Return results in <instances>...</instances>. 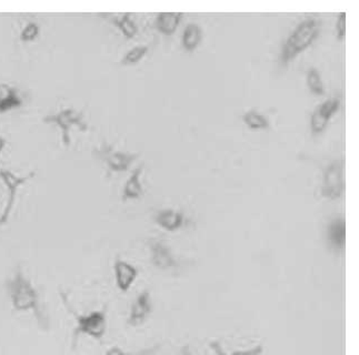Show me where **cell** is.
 Here are the masks:
<instances>
[{
	"mask_svg": "<svg viewBox=\"0 0 359 355\" xmlns=\"http://www.w3.org/2000/svg\"><path fill=\"white\" fill-rule=\"evenodd\" d=\"M5 290L16 312L32 313L38 327L43 331H49L50 318L43 308L41 293L32 280L25 275L21 266H18L14 273L7 279Z\"/></svg>",
	"mask_w": 359,
	"mask_h": 355,
	"instance_id": "obj_1",
	"label": "cell"
},
{
	"mask_svg": "<svg viewBox=\"0 0 359 355\" xmlns=\"http://www.w3.org/2000/svg\"><path fill=\"white\" fill-rule=\"evenodd\" d=\"M320 32V21L317 18H306L295 28L283 47L280 55L282 66H286L294 61L299 54L305 52L316 41Z\"/></svg>",
	"mask_w": 359,
	"mask_h": 355,
	"instance_id": "obj_2",
	"label": "cell"
},
{
	"mask_svg": "<svg viewBox=\"0 0 359 355\" xmlns=\"http://www.w3.org/2000/svg\"><path fill=\"white\" fill-rule=\"evenodd\" d=\"M72 314L76 321L75 329L72 331V343L75 344L81 336H88L95 341H101L105 338L108 329L106 308L83 314L72 311Z\"/></svg>",
	"mask_w": 359,
	"mask_h": 355,
	"instance_id": "obj_3",
	"label": "cell"
},
{
	"mask_svg": "<svg viewBox=\"0 0 359 355\" xmlns=\"http://www.w3.org/2000/svg\"><path fill=\"white\" fill-rule=\"evenodd\" d=\"M43 122L52 123L61 130V140L66 147L70 146V130L74 127H77L81 131H87L88 130V125L83 119V112L78 111L74 108H67V109L61 110L56 112L54 115L46 116L43 119Z\"/></svg>",
	"mask_w": 359,
	"mask_h": 355,
	"instance_id": "obj_4",
	"label": "cell"
},
{
	"mask_svg": "<svg viewBox=\"0 0 359 355\" xmlns=\"http://www.w3.org/2000/svg\"><path fill=\"white\" fill-rule=\"evenodd\" d=\"M36 172L32 171L27 175H18L12 172V170L0 169V180L3 181V184L6 186L7 190H9L8 200H7L6 206L3 209V213L0 215V226L6 224L8 222L9 217L12 215L14 210V202H16V195H17L18 190L26 184L27 181L30 180L32 178L35 177Z\"/></svg>",
	"mask_w": 359,
	"mask_h": 355,
	"instance_id": "obj_5",
	"label": "cell"
},
{
	"mask_svg": "<svg viewBox=\"0 0 359 355\" xmlns=\"http://www.w3.org/2000/svg\"><path fill=\"white\" fill-rule=\"evenodd\" d=\"M342 191H344L342 160H336L325 170L322 195L325 198L338 200L342 198Z\"/></svg>",
	"mask_w": 359,
	"mask_h": 355,
	"instance_id": "obj_6",
	"label": "cell"
},
{
	"mask_svg": "<svg viewBox=\"0 0 359 355\" xmlns=\"http://www.w3.org/2000/svg\"><path fill=\"white\" fill-rule=\"evenodd\" d=\"M152 312V295L150 291H143L137 295V298L132 302L128 313L127 323L132 327H141Z\"/></svg>",
	"mask_w": 359,
	"mask_h": 355,
	"instance_id": "obj_7",
	"label": "cell"
},
{
	"mask_svg": "<svg viewBox=\"0 0 359 355\" xmlns=\"http://www.w3.org/2000/svg\"><path fill=\"white\" fill-rule=\"evenodd\" d=\"M339 108H340L339 98L326 100L320 106L317 107L311 118V131L314 135H318L320 132L324 131L334 114L338 111Z\"/></svg>",
	"mask_w": 359,
	"mask_h": 355,
	"instance_id": "obj_8",
	"label": "cell"
},
{
	"mask_svg": "<svg viewBox=\"0 0 359 355\" xmlns=\"http://www.w3.org/2000/svg\"><path fill=\"white\" fill-rule=\"evenodd\" d=\"M116 287L121 292L126 293L134 286L139 278V270L134 264L127 261L117 259L114 263Z\"/></svg>",
	"mask_w": 359,
	"mask_h": 355,
	"instance_id": "obj_9",
	"label": "cell"
},
{
	"mask_svg": "<svg viewBox=\"0 0 359 355\" xmlns=\"http://www.w3.org/2000/svg\"><path fill=\"white\" fill-rule=\"evenodd\" d=\"M150 260L157 269L170 270L177 266V261L174 257L170 246L161 241H152L150 242Z\"/></svg>",
	"mask_w": 359,
	"mask_h": 355,
	"instance_id": "obj_10",
	"label": "cell"
},
{
	"mask_svg": "<svg viewBox=\"0 0 359 355\" xmlns=\"http://www.w3.org/2000/svg\"><path fill=\"white\" fill-rule=\"evenodd\" d=\"M23 106V98L14 87L0 83V114H6Z\"/></svg>",
	"mask_w": 359,
	"mask_h": 355,
	"instance_id": "obj_11",
	"label": "cell"
},
{
	"mask_svg": "<svg viewBox=\"0 0 359 355\" xmlns=\"http://www.w3.org/2000/svg\"><path fill=\"white\" fill-rule=\"evenodd\" d=\"M184 215L181 211L166 209L159 211L155 217V222L166 231H177L184 224Z\"/></svg>",
	"mask_w": 359,
	"mask_h": 355,
	"instance_id": "obj_12",
	"label": "cell"
},
{
	"mask_svg": "<svg viewBox=\"0 0 359 355\" xmlns=\"http://www.w3.org/2000/svg\"><path fill=\"white\" fill-rule=\"evenodd\" d=\"M327 237L334 250L342 251L346 241V224L344 219L337 218L331 221L328 226Z\"/></svg>",
	"mask_w": 359,
	"mask_h": 355,
	"instance_id": "obj_13",
	"label": "cell"
},
{
	"mask_svg": "<svg viewBox=\"0 0 359 355\" xmlns=\"http://www.w3.org/2000/svg\"><path fill=\"white\" fill-rule=\"evenodd\" d=\"M104 159L106 161L107 166L112 171L124 172L128 170L130 164L134 162L137 155H132L127 152H104Z\"/></svg>",
	"mask_w": 359,
	"mask_h": 355,
	"instance_id": "obj_14",
	"label": "cell"
},
{
	"mask_svg": "<svg viewBox=\"0 0 359 355\" xmlns=\"http://www.w3.org/2000/svg\"><path fill=\"white\" fill-rule=\"evenodd\" d=\"M144 169V164L137 166V169L132 172L130 179L125 184L124 192H123V201L134 200V199L141 198L144 193L143 184L141 182V175Z\"/></svg>",
	"mask_w": 359,
	"mask_h": 355,
	"instance_id": "obj_15",
	"label": "cell"
},
{
	"mask_svg": "<svg viewBox=\"0 0 359 355\" xmlns=\"http://www.w3.org/2000/svg\"><path fill=\"white\" fill-rule=\"evenodd\" d=\"M183 12H161L156 18V28L161 34H173L181 23Z\"/></svg>",
	"mask_w": 359,
	"mask_h": 355,
	"instance_id": "obj_16",
	"label": "cell"
},
{
	"mask_svg": "<svg viewBox=\"0 0 359 355\" xmlns=\"http://www.w3.org/2000/svg\"><path fill=\"white\" fill-rule=\"evenodd\" d=\"M112 21L127 39L135 38L136 34L139 32V27L136 25L135 21H132V14L130 12L115 16L112 18Z\"/></svg>",
	"mask_w": 359,
	"mask_h": 355,
	"instance_id": "obj_17",
	"label": "cell"
},
{
	"mask_svg": "<svg viewBox=\"0 0 359 355\" xmlns=\"http://www.w3.org/2000/svg\"><path fill=\"white\" fill-rule=\"evenodd\" d=\"M201 41V29L197 23H190L183 34V47L187 52H194Z\"/></svg>",
	"mask_w": 359,
	"mask_h": 355,
	"instance_id": "obj_18",
	"label": "cell"
},
{
	"mask_svg": "<svg viewBox=\"0 0 359 355\" xmlns=\"http://www.w3.org/2000/svg\"><path fill=\"white\" fill-rule=\"evenodd\" d=\"M244 122L249 127L250 129L265 130L269 128V122L267 119L255 110H250L244 115Z\"/></svg>",
	"mask_w": 359,
	"mask_h": 355,
	"instance_id": "obj_19",
	"label": "cell"
},
{
	"mask_svg": "<svg viewBox=\"0 0 359 355\" xmlns=\"http://www.w3.org/2000/svg\"><path fill=\"white\" fill-rule=\"evenodd\" d=\"M210 349H213L216 355H263L264 353V347L262 344H257L255 347H250L247 349H240V351H235V352H225V349L221 347V344L218 341H212L209 343Z\"/></svg>",
	"mask_w": 359,
	"mask_h": 355,
	"instance_id": "obj_20",
	"label": "cell"
},
{
	"mask_svg": "<svg viewBox=\"0 0 359 355\" xmlns=\"http://www.w3.org/2000/svg\"><path fill=\"white\" fill-rule=\"evenodd\" d=\"M307 86L314 95L324 96L325 87L322 76L316 68H311L307 72Z\"/></svg>",
	"mask_w": 359,
	"mask_h": 355,
	"instance_id": "obj_21",
	"label": "cell"
},
{
	"mask_svg": "<svg viewBox=\"0 0 359 355\" xmlns=\"http://www.w3.org/2000/svg\"><path fill=\"white\" fill-rule=\"evenodd\" d=\"M148 52V47L137 46L130 49V52H127L125 57L121 59V65L123 66H134L147 55Z\"/></svg>",
	"mask_w": 359,
	"mask_h": 355,
	"instance_id": "obj_22",
	"label": "cell"
},
{
	"mask_svg": "<svg viewBox=\"0 0 359 355\" xmlns=\"http://www.w3.org/2000/svg\"><path fill=\"white\" fill-rule=\"evenodd\" d=\"M39 34H41L39 25L37 23H34V21H30V23H27L26 26L23 27L19 38L23 43H30V41H36Z\"/></svg>",
	"mask_w": 359,
	"mask_h": 355,
	"instance_id": "obj_23",
	"label": "cell"
},
{
	"mask_svg": "<svg viewBox=\"0 0 359 355\" xmlns=\"http://www.w3.org/2000/svg\"><path fill=\"white\" fill-rule=\"evenodd\" d=\"M337 39L342 41L346 32V12H340L336 23Z\"/></svg>",
	"mask_w": 359,
	"mask_h": 355,
	"instance_id": "obj_24",
	"label": "cell"
},
{
	"mask_svg": "<svg viewBox=\"0 0 359 355\" xmlns=\"http://www.w3.org/2000/svg\"><path fill=\"white\" fill-rule=\"evenodd\" d=\"M143 353L139 354H134V353H128L125 351L124 349H121V347H112L107 349L106 353L104 355H141Z\"/></svg>",
	"mask_w": 359,
	"mask_h": 355,
	"instance_id": "obj_25",
	"label": "cell"
},
{
	"mask_svg": "<svg viewBox=\"0 0 359 355\" xmlns=\"http://www.w3.org/2000/svg\"><path fill=\"white\" fill-rule=\"evenodd\" d=\"M181 355H194L189 345H185V347H181Z\"/></svg>",
	"mask_w": 359,
	"mask_h": 355,
	"instance_id": "obj_26",
	"label": "cell"
},
{
	"mask_svg": "<svg viewBox=\"0 0 359 355\" xmlns=\"http://www.w3.org/2000/svg\"><path fill=\"white\" fill-rule=\"evenodd\" d=\"M5 147H6V140H5V139H3L1 136H0V153L3 152V148H5Z\"/></svg>",
	"mask_w": 359,
	"mask_h": 355,
	"instance_id": "obj_27",
	"label": "cell"
}]
</instances>
